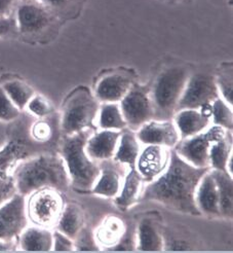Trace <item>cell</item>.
<instances>
[{
    "mask_svg": "<svg viewBox=\"0 0 233 253\" xmlns=\"http://www.w3.org/2000/svg\"><path fill=\"white\" fill-rule=\"evenodd\" d=\"M21 110L12 102L5 91L0 87V121L11 122L19 118Z\"/></svg>",
    "mask_w": 233,
    "mask_h": 253,
    "instance_id": "32",
    "label": "cell"
},
{
    "mask_svg": "<svg viewBox=\"0 0 233 253\" xmlns=\"http://www.w3.org/2000/svg\"><path fill=\"white\" fill-rule=\"evenodd\" d=\"M98 101L86 87L74 90L63 106L61 126L64 134L71 135L90 129L100 109Z\"/></svg>",
    "mask_w": 233,
    "mask_h": 253,
    "instance_id": "5",
    "label": "cell"
},
{
    "mask_svg": "<svg viewBox=\"0 0 233 253\" xmlns=\"http://www.w3.org/2000/svg\"><path fill=\"white\" fill-rule=\"evenodd\" d=\"M189 77L186 67L174 66L162 71L155 80L150 98L158 121L172 120Z\"/></svg>",
    "mask_w": 233,
    "mask_h": 253,
    "instance_id": "4",
    "label": "cell"
},
{
    "mask_svg": "<svg viewBox=\"0 0 233 253\" xmlns=\"http://www.w3.org/2000/svg\"><path fill=\"white\" fill-rule=\"evenodd\" d=\"M121 131L102 130L92 134L86 141L85 150L87 156L94 161L112 159L117 147Z\"/></svg>",
    "mask_w": 233,
    "mask_h": 253,
    "instance_id": "18",
    "label": "cell"
},
{
    "mask_svg": "<svg viewBox=\"0 0 233 253\" xmlns=\"http://www.w3.org/2000/svg\"><path fill=\"white\" fill-rule=\"evenodd\" d=\"M232 156L231 135L228 134L214 142L210 149V167L211 169L226 171L227 162ZM227 172V171H226Z\"/></svg>",
    "mask_w": 233,
    "mask_h": 253,
    "instance_id": "27",
    "label": "cell"
},
{
    "mask_svg": "<svg viewBox=\"0 0 233 253\" xmlns=\"http://www.w3.org/2000/svg\"><path fill=\"white\" fill-rule=\"evenodd\" d=\"M53 250L57 252L74 251V240L57 230L53 233Z\"/></svg>",
    "mask_w": 233,
    "mask_h": 253,
    "instance_id": "36",
    "label": "cell"
},
{
    "mask_svg": "<svg viewBox=\"0 0 233 253\" xmlns=\"http://www.w3.org/2000/svg\"><path fill=\"white\" fill-rule=\"evenodd\" d=\"M16 246L15 241H4V240H0V251H11Z\"/></svg>",
    "mask_w": 233,
    "mask_h": 253,
    "instance_id": "40",
    "label": "cell"
},
{
    "mask_svg": "<svg viewBox=\"0 0 233 253\" xmlns=\"http://www.w3.org/2000/svg\"><path fill=\"white\" fill-rule=\"evenodd\" d=\"M99 126L102 130L122 131L126 128L125 120L117 103H104L101 107Z\"/></svg>",
    "mask_w": 233,
    "mask_h": 253,
    "instance_id": "28",
    "label": "cell"
},
{
    "mask_svg": "<svg viewBox=\"0 0 233 253\" xmlns=\"http://www.w3.org/2000/svg\"><path fill=\"white\" fill-rule=\"evenodd\" d=\"M12 25H14V22L8 17L0 18V37L7 35L12 28Z\"/></svg>",
    "mask_w": 233,
    "mask_h": 253,
    "instance_id": "39",
    "label": "cell"
},
{
    "mask_svg": "<svg viewBox=\"0 0 233 253\" xmlns=\"http://www.w3.org/2000/svg\"><path fill=\"white\" fill-rule=\"evenodd\" d=\"M137 247V229L131 226L129 229H125L123 236L121 237L120 241L114 247L110 248L111 251H128L134 250Z\"/></svg>",
    "mask_w": 233,
    "mask_h": 253,
    "instance_id": "35",
    "label": "cell"
},
{
    "mask_svg": "<svg viewBox=\"0 0 233 253\" xmlns=\"http://www.w3.org/2000/svg\"><path fill=\"white\" fill-rule=\"evenodd\" d=\"M140 151V141L136 134L132 130L125 131L119 137L117 147L113 156L114 161L127 165L129 168H136Z\"/></svg>",
    "mask_w": 233,
    "mask_h": 253,
    "instance_id": "25",
    "label": "cell"
},
{
    "mask_svg": "<svg viewBox=\"0 0 233 253\" xmlns=\"http://www.w3.org/2000/svg\"><path fill=\"white\" fill-rule=\"evenodd\" d=\"M138 140L145 145H160L174 148L181 140L180 133L172 120H151L137 131Z\"/></svg>",
    "mask_w": 233,
    "mask_h": 253,
    "instance_id": "12",
    "label": "cell"
},
{
    "mask_svg": "<svg viewBox=\"0 0 233 253\" xmlns=\"http://www.w3.org/2000/svg\"><path fill=\"white\" fill-rule=\"evenodd\" d=\"M27 224L26 197L17 193L0 205V240L15 241L27 227Z\"/></svg>",
    "mask_w": 233,
    "mask_h": 253,
    "instance_id": "11",
    "label": "cell"
},
{
    "mask_svg": "<svg viewBox=\"0 0 233 253\" xmlns=\"http://www.w3.org/2000/svg\"><path fill=\"white\" fill-rule=\"evenodd\" d=\"M170 160V150L160 145H146L140 151L136 169L144 181L151 182L166 168Z\"/></svg>",
    "mask_w": 233,
    "mask_h": 253,
    "instance_id": "13",
    "label": "cell"
},
{
    "mask_svg": "<svg viewBox=\"0 0 233 253\" xmlns=\"http://www.w3.org/2000/svg\"><path fill=\"white\" fill-rule=\"evenodd\" d=\"M51 17L47 9L35 2H25L17 10V24L21 33L32 34L46 28Z\"/></svg>",
    "mask_w": 233,
    "mask_h": 253,
    "instance_id": "14",
    "label": "cell"
},
{
    "mask_svg": "<svg viewBox=\"0 0 233 253\" xmlns=\"http://www.w3.org/2000/svg\"><path fill=\"white\" fill-rule=\"evenodd\" d=\"M173 1H176V0H173Z\"/></svg>",
    "mask_w": 233,
    "mask_h": 253,
    "instance_id": "42",
    "label": "cell"
},
{
    "mask_svg": "<svg viewBox=\"0 0 233 253\" xmlns=\"http://www.w3.org/2000/svg\"><path fill=\"white\" fill-rule=\"evenodd\" d=\"M212 119L203 115L200 109H182L177 111L174 123L180 133L181 140L208 128Z\"/></svg>",
    "mask_w": 233,
    "mask_h": 253,
    "instance_id": "19",
    "label": "cell"
},
{
    "mask_svg": "<svg viewBox=\"0 0 233 253\" xmlns=\"http://www.w3.org/2000/svg\"><path fill=\"white\" fill-rule=\"evenodd\" d=\"M32 136L37 141H47L50 139L51 134H53V130L51 126L47 122L40 121L37 122L32 126Z\"/></svg>",
    "mask_w": 233,
    "mask_h": 253,
    "instance_id": "37",
    "label": "cell"
},
{
    "mask_svg": "<svg viewBox=\"0 0 233 253\" xmlns=\"http://www.w3.org/2000/svg\"><path fill=\"white\" fill-rule=\"evenodd\" d=\"M137 247L140 251H161L163 238L153 220L144 218L137 227Z\"/></svg>",
    "mask_w": 233,
    "mask_h": 253,
    "instance_id": "24",
    "label": "cell"
},
{
    "mask_svg": "<svg viewBox=\"0 0 233 253\" xmlns=\"http://www.w3.org/2000/svg\"><path fill=\"white\" fill-rule=\"evenodd\" d=\"M27 107L33 116L38 118H45L53 111V106L49 101L40 95H34L29 101Z\"/></svg>",
    "mask_w": 233,
    "mask_h": 253,
    "instance_id": "34",
    "label": "cell"
},
{
    "mask_svg": "<svg viewBox=\"0 0 233 253\" xmlns=\"http://www.w3.org/2000/svg\"><path fill=\"white\" fill-rule=\"evenodd\" d=\"M134 85L133 80L123 73L109 74L96 87V98L104 103H117Z\"/></svg>",
    "mask_w": 233,
    "mask_h": 253,
    "instance_id": "16",
    "label": "cell"
},
{
    "mask_svg": "<svg viewBox=\"0 0 233 253\" xmlns=\"http://www.w3.org/2000/svg\"><path fill=\"white\" fill-rule=\"evenodd\" d=\"M64 206L60 192L54 188L38 189L27 202L28 219L35 225L49 229L57 224Z\"/></svg>",
    "mask_w": 233,
    "mask_h": 253,
    "instance_id": "7",
    "label": "cell"
},
{
    "mask_svg": "<svg viewBox=\"0 0 233 253\" xmlns=\"http://www.w3.org/2000/svg\"><path fill=\"white\" fill-rule=\"evenodd\" d=\"M74 250L76 251H99V245L96 242L95 235L87 227L83 226L74 239Z\"/></svg>",
    "mask_w": 233,
    "mask_h": 253,
    "instance_id": "33",
    "label": "cell"
},
{
    "mask_svg": "<svg viewBox=\"0 0 233 253\" xmlns=\"http://www.w3.org/2000/svg\"><path fill=\"white\" fill-rule=\"evenodd\" d=\"M120 109L126 126L138 131L142 126L153 120L154 110L150 94L144 87L134 84L120 101Z\"/></svg>",
    "mask_w": 233,
    "mask_h": 253,
    "instance_id": "10",
    "label": "cell"
},
{
    "mask_svg": "<svg viewBox=\"0 0 233 253\" xmlns=\"http://www.w3.org/2000/svg\"><path fill=\"white\" fill-rule=\"evenodd\" d=\"M143 178L136 168H131L126 174L119 194L114 198L116 206L121 210L132 207L140 200Z\"/></svg>",
    "mask_w": 233,
    "mask_h": 253,
    "instance_id": "21",
    "label": "cell"
},
{
    "mask_svg": "<svg viewBox=\"0 0 233 253\" xmlns=\"http://www.w3.org/2000/svg\"><path fill=\"white\" fill-rule=\"evenodd\" d=\"M123 221L114 215H109L102 221L100 226L94 233L96 242L99 247L112 248L117 244L125 232Z\"/></svg>",
    "mask_w": 233,
    "mask_h": 253,
    "instance_id": "22",
    "label": "cell"
},
{
    "mask_svg": "<svg viewBox=\"0 0 233 253\" xmlns=\"http://www.w3.org/2000/svg\"><path fill=\"white\" fill-rule=\"evenodd\" d=\"M219 94L221 93L223 100L232 106V91H233V67L231 64L222 65L219 68L217 78H215Z\"/></svg>",
    "mask_w": 233,
    "mask_h": 253,
    "instance_id": "31",
    "label": "cell"
},
{
    "mask_svg": "<svg viewBox=\"0 0 233 253\" xmlns=\"http://www.w3.org/2000/svg\"><path fill=\"white\" fill-rule=\"evenodd\" d=\"M220 97L215 78L209 74L190 75L177 104L176 112L182 109H199Z\"/></svg>",
    "mask_w": 233,
    "mask_h": 253,
    "instance_id": "9",
    "label": "cell"
},
{
    "mask_svg": "<svg viewBox=\"0 0 233 253\" xmlns=\"http://www.w3.org/2000/svg\"><path fill=\"white\" fill-rule=\"evenodd\" d=\"M43 1H45L46 3L50 4V5H61V4H64L65 2L67 1V0H43Z\"/></svg>",
    "mask_w": 233,
    "mask_h": 253,
    "instance_id": "41",
    "label": "cell"
},
{
    "mask_svg": "<svg viewBox=\"0 0 233 253\" xmlns=\"http://www.w3.org/2000/svg\"><path fill=\"white\" fill-rule=\"evenodd\" d=\"M217 183L219 199H220V213L221 216L232 217L233 213V181L232 176L222 170L211 169Z\"/></svg>",
    "mask_w": 233,
    "mask_h": 253,
    "instance_id": "26",
    "label": "cell"
},
{
    "mask_svg": "<svg viewBox=\"0 0 233 253\" xmlns=\"http://www.w3.org/2000/svg\"><path fill=\"white\" fill-rule=\"evenodd\" d=\"M56 225L58 231L74 240L84 226L83 210L77 204L65 205Z\"/></svg>",
    "mask_w": 233,
    "mask_h": 253,
    "instance_id": "23",
    "label": "cell"
},
{
    "mask_svg": "<svg viewBox=\"0 0 233 253\" xmlns=\"http://www.w3.org/2000/svg\"><path fill=\"white\" fill-rule=\"evenodd\" d=\"M119 165L121 164L111 159L102 161L99 165L100 176L92 189L93 194L110 199L119 194L122 185Z\"/></svg>",
    "mask_w": 233,
    "mask_h": 253,
    "instance_id": "15",
    "label": "cell"
},
{
    "mask_svg": "<svg viewBox=\"0 0 233 253\" xmlns=\"http://www.w3.org/2000/svg\"><path fill=\"white\" fill-rule=\"evenodd\" d=\"M212 119L214 125L231 131L233 128L232 108L222 98H217L212 102Z\"/></svg>",
    "mask_w": 233,
    "mask_h": 253,
    "instance_id": "30",
    "label": "cell"
},
{
    "mask_svg": "<svg viewBox=\"0 0 233 253\" xmlns=\"http://www.w3.org/2000/svg\"><path fill=\"white\" fill-rule=\"evenodd\" d=\"M93 134L85 129L71 135H65L61 145V157L66 165L71 186L77 192H92L100 176V167L85 150L88 137Z\"/></svg>",
    "mask_w": 233,
    "mask_h": 253,
    "instance_id": "3",
    "label": "cell"
},
{
    "mask_svg": "<svg viewBox=\"0 0 233 253\" xmlns=\"http://www.w3.org/2000/svg\"><path fill=\"white\" fill-rule=\"evenodd\" d=\"M226 133L227 130L222 126L214 125L198 134L180 140L174 149L181 158L194 167H210L211 146L214 142L222 139Z\"/></svg>",
    "mask_w": 233,
    "mask_h": 253,
    "instance_id": "6",
    "label": "cell"
},
{
    "mask_svg": "<svg viewBox=\"0 0 233 253\" xmlns=\"http://www.w3.org/2000/svg\"><path fill=\"white\" fill-rule=\"evenodd\" d=\"M2 88L20 110L27 107L29 101L35 95L33 88L22 81L7 82L2 85Z\"/></svg>",
    "mask_w": 233,
    "mask_h": 253,
    "instance_id": "29",
    "label": "cell"
},
{
    "mask_svg": "<svg viewBox=\"0 0 233 253\" xmlns=\"http://www.w3.org/2000/svg\"><path fill=\"white\" fill-rule=\"evenodd\" d=\"M210 170V167L190 165L172 148L165 170L148 182L140 200L158 202L177 212L199 216L201 214L195 204V192L200 179Z\"/></svg>",
    "mask_w": 233,
    "mask_h": 253,
    "instance_id": "1",
    "label": "cell"
},
{
    "mask_svg": "<svg viewBox=\"0 0 233 253\" xmlns=\"http://www.w3.org/2000/svg\"><path fill=\"white\" fill-rule=\"evenodd\" d=\"M195 204L200 214L210 217L221 216L217 183L211 170L203 175L195 192Z\"/></svg>",
    "mask_w": 233,
    "mask_h": 253,
    "instance_id": "17",
    "label": "cell"
},
{
    "mask_svg": "<svg viewBox=\"0 0 233 253\" xmlns=\"http://www.w3.org/2000/svg\"><path fill=\"white\" fill-rule=\"evenodd\" d=\"M14 175L17 192L24 197L42 188H54L65 193L71 186L63 158L54 154H44L21 161Z\"/></svg>",
    "mask_w": 233,
    "mask_h": 253,
    "instance_id": "2",
    "label": "cell"
},
{
    "mask_svg": "<svg viewBox=\"0 0 233 253\" xmlns=\"http://www.w3.org/2000/svg\"><path fill=\"white\" fill-rule=\"evenodd\" d=\"M16 0H0V18H7L14 8Z\"/></svg>",
    "mask_w": 233,
    "mask_h": 253,
    "instance_id": "38",
    "label": "cell"
},
{
    "mask_svg": "<svg viewBox=\"0 0 233 253\" xmlns=\"http://www.w3.org/2000/svg\"><path fill=\"white\" fill-rule=\"evenodd\" d=\"M19 244L24 251L48 252L53 250V233L39 225L26 227L19 237Z\"/></svg>",
    "mask_w": 233,
    "mask_h": 253,
    "instance_id": "20",
    "label": "cell"
},
{
    "mask_svg": "<svg viewBox=\"0 0 233 253\" xmlns=\"http://www.w3.org/2000/svg\"><path fill=\"white\" fill-rule=\"evenodd\" d=\"M27 156V148L18 140H11L0 148V205L17 192L15 169Z\"/></svg>",
    "mask_w": 233,
    "mask_h": 253,
    "instance_id": "8",
    "label": "cell"
}]
</instances>
